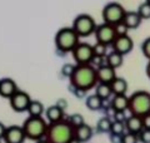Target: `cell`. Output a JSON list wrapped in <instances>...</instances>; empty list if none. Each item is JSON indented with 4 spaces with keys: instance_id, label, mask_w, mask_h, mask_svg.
Listing matches in <instances>:
<instances>
[{
    "instance_id": "obj_1",
    "label": "cell",
    "mask_w": 150,
    "mask_h": 143,
    "mask_svg": "<svg viewBox=\"0 0 150 143\" xmlns=\"http://www.w3.org/2000/svg\"><path fill=\"white\" fill-rule=\"evenodd\" d=\"M70 83H71L74 89H80L84 92L93 89L98 85L96 68L91 64L75 65V70L70 77Z\"/></svg>"
},
{
    "instance_id": "obj_2",
    "label": "cell",
    "mask_w": 150,
    "mask_h": 143,
    "mask_svg": "<svg viewBox=\"0 0 150 143\" xmlns=\"http://www.w3.org/2000/svg\"><path fill=\"white\" fill-rule=\"evenodd\" d=\"M45 139L49 143H70L74 139V128L68 119L56 123H49Z\"/></svg>"
},
{
    "instance_id": "obj_3",
    "label": "cell",
    "mask_w": 150,
    "mask_h": 143,
    "mask_svg": "<svg viewBox=\"0 0 150 143\" xmlns=\"http://www.w3.org/2000/svg\"><path fill=\"white\" fill-rule=\"evenodd\" d=\"M49 123H46V121L43 117H28L24 123H23V129L26 138L33 141H40L44 139V137L46 136V131H48Z\"/></svg>"
},
{
    "instance_id": "obj_4",
    "label": "cell",
    "mask_w": 150,
    "mask_h": 143,
    "mask_svg": "<svg viewBox=\"0 0 150 143\" xmlns=\"http://www.w3.org/2000/svg\"><path fill=\"white\" fill-rule=\"evenodd\" d=\"M131 116L144 117L150 114V93L146 90H137L129 97V109Z\"/></svg>"
},
{
    "instance_id": "obj_5",
    "label": "cell",
    "mask_w": 150,
    "mask_h": 143,
    "mask_svg": "<svg viewBox=\"0 0 150 143\" xmlns=\"http://www.w3.org/2000/svg\"><path fill=\"white\" fill-rule=\"evenodd\" d=\"M79 35L75 33V30L70 26H65L59 29L58 33L55 34V45L58 50L63 51V53H69L75 49L79 43Z\"/></svg>"
},
{
    "instance_id": "obj_6",
    "label": "cell",
    "mask_w": 150,
    "mask_h": 143,
    "mask_svg": "<svg viewBox=\"0 0 150 143\" xmlns=\"http://www.w3.org/2000/svg\"><path fill=\"white\" fill-rule=\"evenodd\" d=\"M96 23L94 18L89 14H80L74 19L73 21V29L79 35V38H86L93 33H95L96 29Z\"/></svg>"
},
{
    "instance_id": "obj_7",
    "label": "cell",
    "mask_w": 150,
    "mask_h": 143,
    "mask_svg": "<svg viewBox=\"0 0 150 143\" xmlns=\"http://www.w3.org/2000/svg\"><path fill=\"white\" fill-rule=\"evenodd\" d=\"M125 13L124 6L119 3H109L103 9V20L110 25H116L123 21Z\"/></svg>"
},
{
    "instance_id": "obj_8",
    "label": "cell",
    "mask_w": 150,
    "mask_h": 143,
    "mask_svg": "<svg viewBox=\"0 0 150 143\" xmlns=\"http://www.w3.org/2000/svg\"><path fill=\"white\" fill-rule=\"evenodd\" d=\"M73 58L76 61V65H86L90 64L94 58V49L86 41H80L75 46V49L71 51Z\"/></svg>"
},
{
    "instance_id": "obj_9",
    "label": "cell",
    "mask_w": 150,
    "mask_h": 143,
    "mask_svg": "<svg viewBox=\"0 0 150 143\" xmlns=\"http://www.w3.org/2000/svg\"><path fill=\"white\" fill-rule=\"evenodd\" d=\"M116 31L114 25H110V24L103 23L100 25L96 26L95 29V38L98 43H101V44L109 45L112 44L114 40L116 39Z\"/></svg>"
},
{
    "instance_id": "obj_10",
    "label": "cell",
    "mask_w": 150,
    "mask_h": 143,
    "mask_svg": "<svg viewBox=\"0 0 150 143\" xmlns=\"http://www.w3.org/2000/svg\"><path fill=\"white\" fill-rule=\"evenodd\" d=\"M9 102H10V107L15 112H24V111H28V107H29V104L31 102V98L24 90H18L15 94L9 98Z\"/></svg>"
},
{
    "instance_id": "obj_11",
    "label": "cell",
    "mask_w": 150,
    "mask_h": 143,
    "mask_svg": "<svg viewBox=\"0 0 150 143\" xmlns=\"http://www.w3.org/2000/svg\"><path fill=\"white\" fill-rule=\"evenodd\" d=\"M25 138L26 136L24 133L23 127L13 124V126L6 127V131H5V134H4L3 139L5 141V143H24Z\"/></svg>"
},
{
    "instance_id": "obj_12",
    "label": "cell",
    "mask_w": 150,
    "mask_h": 143,
    "mask_svg": "<svg viewBox=\"0 0 150 143\" xmlns=\"http://www.w3.org/2000/svg\"><path fill=\"white\" fill-rule=\"evenodd\" d=\"M112 49L116 53H119L121 55H125L130 53L134 48V41L131 39V36L129 35H120V36H116V39L112 43Z\"/></svg>"
},
{
    "instance_id": "obj_13",
    "label": "cell",
    "mask_w": 150,
    "mask_h": 143,
    "mask_svg": "<svg viewBox=\"0 0 150 143\" xmlns=\"http://www.w3.org/2000/svg\"><path fill=\"white\" fill-rule=\"evenodd\" d=\"M96 75H98V83H103V84H111L112 80L116 78L115 69L109 66L106 63L98 66Z\"/></svg>"
},
{
    "instance_id": "obj_14",
    "label": "cell",
    "mask_w": 150,
    "mask_h": 143,
    "mask_svg": "<svg viewBox=\"0 0 150 143\" xmlns=\"http://www.w3.org/2000/svg\"><path fill=\"white\" fill-rule=\"evenodd\" d=\"M18 85L15 80L11 78H3L0 79V95L4 98H10L18 92Z\"/></svg>"
},
{
    "instance_id": "obj_15",
    "label": "cell",
    "mask_w": 150,
    "mask_h": 143,
    "mask_svg": "<svg viewBox=\"0 0 150 143\" xmlns=\"http://www.w3.org/2000/svg\"><path fill=\"white\" fill-rule=\"evenodd\" d=\"M125 128H126V132L134 133V134H139V133L144 129L142 117H137V116L128 117L125 121Z\"/></svg>"
},
{
    "instance_id": "obj_16",
    "label": "cell",
    "mask_w": 150,
    "mask_h": 143,
    "mask_svg": "<svg viewBox=\"0 0 150 143\" xmlns=\"http://www.w3.org/2000/svg\"><path fill=\"white\" fill-rule=\"evenodd\" d=\"M91 137H93V128L89 124H86V123L74 129V138L80 143H85L90 141Z\"/></svg>"
},
{
    "instance_id": "obj_17",
    "label": "cell",
    "mask_w": 150,
    "mask_h": 143,
    "mask_svg": "<svg viewBox=\"0 0 150 143\" xmlns=\"http://www.w3.org/2000/svg\"><path fill=\"white\" fill-rule=\"evenodd\" d=\"M111 108L115 112H125L126 109H129V97H126V94L123 95H114L110 103Z\"/></svg>"
},
{
    "instance_id": "obj_18",
    "label": "cell",
    "mask_w": 150,
    "mask_h": 143,
    "mask_svg": "<svg viewBox=\"0 0 150 143\" xmlns=\"http://www.w3.org/2000/svg\"><path fill=\"white\" fill-rule=\"evenodd\" d=\"M45 117L49 121V123H56L64 119V111L62 108H59L56 104L50 106L45 109Z\"/></svg>"
},
{
    "instance_id": "obj_19",
    "label": "cell",
    "mask_w": 150,
    "mask_h": 143,
    "mask_svg": "<svg viewBox=\"0 0 150 143\" xmlns=\"http://www.w3.org/2000/svg\"><path fill=\"white\" fill-rule=\"evenodd\" d=\"M142 20L143 19L140 18L138 11H128V13H125L123 23L126 25V28L130 30V29H137L140 24H142Z\"/></svg>"
},
{
    "instance_id": "obj_20",
    "label": "cell",
    "mask_w": 150,
    "mask_h": 143,
    "mask_svg": "<svg viewBox=\"0 0 150 143\" xmlns=\"http://www.w3.org/2000/svg\"><path fill=\"white\" fill-rule=\"evenodd\" d=\"M110 88H111V92L114 95H123L126 93V90H128V82H126L124 78L116 77L112 80V83L110 84Z\"/></svg>"
},
{
    "instance_id": "obj_21",
    "label": "cell",
    "mask_w": 150,
    "mask_h": 143,
    "mask_svg": "<svg viewBox=\"0 0 150 143\" xmlns=\"http://www.w3.org/2000/svg\"><path fill=\"white\" fill-rule=\"evenodd\" d=\"M123 61H124V55H121L119 53H116V51H110L109 54L106 55V64L111 66V68H119V66L123 65Z\"/></svg>"
},
{
    "instance_id": "obj_22",
    "label": "cell",
    "mask_w": 150,
    "mask_h": 143,
    "mask_svg": "<svg viewBox=\"0 0 150 143\" xmlns=\"http://www.w3.org/2000/svg\"><path fill=\"white\" fill-rule=\"evenodd\" d=\"M26 112L29 113V117H41L43 113L45 112L44 104L40 101H31Z\"/></svg>"
},
{
    "instance_id": "obj_23",
    "label": "cell",
    "mask_w": 150,
    "mask_h": 143,
    "mask_svg": "<svg viewBox=\"0 0 150 143\" xmlns=\"http://www.w3.org/2000/svg\"><path fill=\"white\" fill-rule=\"evenodd\" d=\"M103 99H100L98 95L94 93L91 95H89L86 97V101H85V106L88 109H90V111H99V109L103 107Z\"/></svg>"
},
{
    "instance_id": "obj_24",
    "label": "cell",
    "mask_w": 150,
    "mask_h": 143,
    "mask_svg": "<svg viewBox=\"0 0 150 143\" xmlns=\"http://www.w3.org/2000/svg\"><path fill=\"white\" fill-rule=\"evenodd\" d=\"M95 94L99 97L103 101H108L110 98V95L112 94L111 92V88H110V84H103L99 83L95 87Z\"/></svg>"
},
{
    "instance_id": "obj_25",
    "label": "cell",
    "mask_w": 150,
    "mask_h": 143,
    "mask_svg": "<svg viewBox=\"0 0 150 143\" xmlns=\"http://www.w3.org/2000/svg\"><path fill=\"white\" fill-rule=\"evenodd\" d=\"M111 123L112 121H110V118H108V117L100 118L96 123V131L99 133H110Z\"/></svg>"
},
{
    "instance_id": "obj_26",
    "label": "cell",
    "mask_w": 150,
    "mask_h": 143,
    "mask_svg": "<svg viewBox=\"0 0 150 143\" xmlns=\"http://www.w3.org/2000/svg\"><path fill=\"white\" fill-rule=\"evenodd\" d=\"M126 128H125V123L121 122H115L112 121L111 123V128H110V134H116V136H124Z\"/></svg>"
},
{
    "instance_id": "obj_27",
    "label": "cell",
    "mask_w": 150,
    "mask_h": 143,
    "mask_svg": "<svg viewBox=\"0 0 150 143\" xmlns=\"http://www.w3.org/2000/svg\"><path fill=\"white\" fill-rule=\"evenodd\" d=\"M68 122L70 123V126H71L74 129L75 128H79L80 126L85 124V122H84V117L81 116L80 113H74L71 114L69 118H68Z\"/></svg>"
},
{
    "instance_id": "obj_28",
    "label": "cell",
    "mask_w": 150,
    "mask_h": 143,
    "mask_svg": "<svg viewBox=\"0 0 150 143\" xmlns=\"http://www.w3.org/2000/svg\"><path fill=\"white\" fill-rule=\"evenodd\" d=\"M138 14L142 19H150V1L145 0L138 8Z\"/></svg>"
},
{
    "instance_id": "obj_29",
    "label": "cell",
    "mask_w": 150,
    "mask_h": 143,
    "mask_svg": "<svg viewBox=\"0 0 150 143\" xmlns=\"http://www.w3.org/2000/svg\"><path fill=\"white\" fill-rule=\"evenodd\" d=\"M93 49H94V56H98V58H103L108 53V45L101 44V43H98V41L96 44L93 45Z\"/></svg>"
},
{
    "instance_id": "obj_30",
    "label": "cell",
    "mask_w": 150,
    "mask_h": 143,
    "mask_svg": "<svg viewBox=\"0 0 150 143\" xmlns=\"http://www.w3.org/2000/svg\"><path fill=\"white\" fill-rule=\"evenodd\" d=\"M138 142H139L138 134H134V133L126 132L125 134L121 137V143H138Z\"/></svg>"
},
{
    "instance_id": "obj_31",
    "label": "cell",
    "mask_w": 150,
    "mask_h": 143,
    "mask_svg": "<svg viewBox=\"0 0 150 143\" xmlns=\"http://www.w3.org/2000/svg\"><path fill=\"white\" fill-rule=\"evenodd\" d=\"M74 70H75V65H74V64H70V63H67V64L63 65V68H62V74L64 75V77L70 78V77L73 75Z\"/></svg>"
},
{
    "instance_id": "obj_32",
    "label": "cell",
    "mask_w": 150,
    "mask_h": 143,
    "mask_svg": "<svg viewBox=\"0 0 150 143\" xmlns=\"http://www.w3.org/2000/svg\"><path fill=\"white\" fill-rule=\"evenodd\" d=\"M114 28H115V31H116V35L118 36H120V35H128V28H126V25L125 24L121 21V23H119V24H116V25H114Z\"/></svg>"
},
{
    "instance_id": "obj_33",
    "label": "cell",
    "mask_w": 150,
    "mask_h": 143,
    "mask_svg": "<svg viewBox=\"0 0 150 143\" xmlns=\"http://www.w3.org/2000/svg\"><path fill=\"white\" fill-rule=\"evenodd\" d=\"M142 51H143V54H144L145 58H148L150 60V38H146V39L143 41Z\"/></svg>"
},
{
    "instance_id": "obj_34",
    "label": "cell",
    "mask_w": 150,
    "mask_h": 143,
    "mask_svg": "<svg viewBox=\"0 0 150 143\" xmlns=\"http://www.w3.org/2000/svg\"><path fill=\"white\" fill-rule=\"evenodd\" d=\"M138 138L142 143H150V129H143L138 134Z\"/></svg>"
},
{
    "instance_id": "obj_35",
    "label": "cell",
    "mask_w": 150,
    "mask_h": 143,
    "mask_svg": "<svg viewBox=\"0 0 150 143\" xmlns=\"http://www.w3.org/2000/svg\"><path fill=\"white\" fill-rule=\"evenodd\" d=\"M114 121H115V122L125 123V121H126L125 112H115V113H114Z\"/></svg>"
},
{
    "instance_id": "obj_36",
    "label": "cell",
    "mask_w": 150,
    "mask_h": 143,
    "mask_svg": "<svg viewBox=\"0 0 150 143\" xmlns=\"http://www.w3.org/2000/svg\"><path fill=\"white\" fill-rule=\"evenodd\" d=\"M143 127L144 129H150V114H146L143 118Z\"/></svg>"
},
{
    "instance_id": "obj_37",
    "label": "cell",
    "mask_w": 150,
    "mask_h": 143,
    "mask_svg": "<svg viewBox=\"0 0 150 143\" xmlns=\"http://www.w3.org/2000/svg\"><path fill=\"white\" fill-rule=\"evenodd\" d=\"M55 104H56V106H58L59 108H62L63 111L68 107V103H67V101H65V99H58V102H56Z\"/></svg>"
},
{
    "instance_id": "obj_38",
    "label": "cell",
    "mask_w": 150,
    "mask_h": 143,
    "mask_svg": "<svg viewBox=\"0 0 150 143\" xmlns=\"http://www.w3.org/2000/svg\"><path fill=\"white\" fill-rule=\"evenodd\" d=\"M121 137H123V136L110 134V142H111V143H121Z\"/></svg>"
},
{
    "instance_id": "obj_39",
    "label": "cell",
    "mask_w": 150,
    "mask_h": 143,
    "mask_svg": "<svg viewBox=\"0 0 150 143\" xmlns=\"http://www.w3.org/2000/svg\"><path fill=\"white\" fill-rule=\"evenodd\" d=\"M5 131H6V127L3 122H0V139L4 138V134H5Z\"/></svg>"
},
{
    "instance_id": "obj_40",
    "label": "cell",
    "mask_w": 150,
    "mask_h": 143,
    "mask_svg": "<svg viewBox=\"0 0 150 143\" xmlns=\"http://www.w3.org/2000/svg\"><path fill=\"white\" fill-rule=\"evenodd\" d=\"M74 93L76 94V97H84V94H85L86 92H84V90H80V89H75Z\"/></svg>"
},
{
    "instance_id": "obj_41",
    "label": "cell",
    "mask_w": 150,
    "mask_h": 143,
    "mask_svg": "<svg viewBox=\"0 0 150 143\" xmlns=\"http://www.w3.org/2000/svg\"><path fill=\"white\" fill-rule=\"evenodd\" d=\"M145 70H146V75H148V78L150 79V60L148 61V64H146V68H145Z\"/></svg>"
},
{
    "instance_id": "obj_42",
    "label": "cell",
    "mask_w": 150,
    "mask_h": 143,
    "mask_svg": "<svg viewBox=\"0 0 150 143\" xmlns=\"http://www.w3.org/2000/svg\"><path fill=\"white\" fill-rule=\"evenodd\" d=\"M35 143H49V142L44 138V139H40V141H38V142H35Z\"/></svg>"
},
{
    "instance_id": "obj_43",
    "label": "cell",
    "mask_w": 150,
    "mask_h": 143,
    "mask_svg": "<svg viewBox=\"0 0 150 143\" xmlns=\"http://www.w3.org/2000/svg\"><path fill=\"white\" fill-rule=\"evenodd\" d=\"M70 143H80V142H79V141H76V139H75V138H74V139H73L71 142H70Z\"/></svg>"
}]
</instances>
